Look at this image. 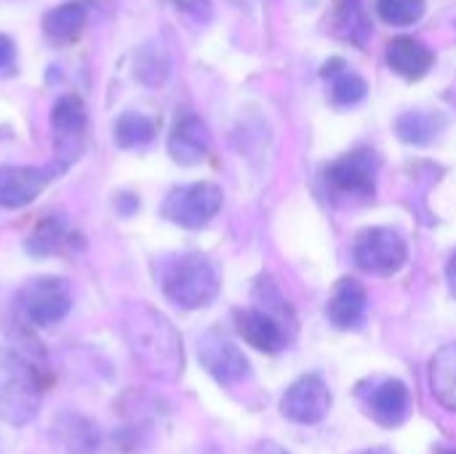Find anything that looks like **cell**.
Listing matches in <instances>:
<instances>
[{"label":"cell","mask_w":456,"mask_h":454,"mask_svg":"<svg viewBox=\"0 0 456 454\" xmlns=\"http://www.w3.org/2000/svg\"><path fill=\"white\" fill-rule=\"evenodd\" d=\"M123 332L139 367L158 380H176L184 369V348L171 321L150 305L126 308Z\"/></svg>","instance_id":"obj_1"},{"label":"cell","mask_w":456,"mask_h":454,"mask_svg":"<svg viewBox=\"0 0 456 454\" xmlns=\"http://www.w3.org/2000/svg\"><path fill=\"white\" fill-rule=\"evenodd\" d=\"M160 289L168 302L184 310L206 308L219 294V276L216 268L198 252L176 254L163 262L160 270Z\"/></svg>","instance_id":"obj_2"},{"label":"cell","mask_w":456,"mask_h":454,"mask_svg":"<svg viewBox=\"0 0 456 454\" xmlns=\"http://www.w3.org/2000/svg\"><path fill=\"white\" fill-rule=\"evenodd\" d=\"M40 409V383L32 367L13 351L0 348V420L27 425Z\"/></svg>","instance_id":"obj_3"},{"label":"cell","mask_w":456,"mask_h":454,"mask_svg":"<svg viewBox=\"0 0 456 454\" xmlns=\"http://www.w3.org/2000/svg\"><path fill=\"white\" fill-rule=\"evenodd\" d=\"M379 155L369 147H358L326 169V185L334 198L342 201H369L377 193Z\"/></svg>","instance_id":"obj_4"},{"label":"cell","mask_w":456,"mask_h":454,"mask_svg":"<svg viewBox=\"0 0 456 454\" xmlns=\"http://www.w3.org/2000/svg\"><path fill=\"white\" fill-rule=\"evenodd\" d=\"M222 209V190L214 182H192V185H179L174 187L163 206L160 214L187 230L206 227Z\"/></svg>","instance_id":"obj_5"},{"label":"cell","mask_w":456,"mask_h":454,"mask_svg":"<svg viewBox=\"0 0 456 454\" xmlns=\"http://www.w3.org/2000/svg\"><path fill=\"white\" fill-rule=\"evenodd\" d=\"M353 257H355V265L361 270L387 278V276H395L406 265L409 249H406V241L398 230L366 227L355 235Z\"/></svg>","instance_id":"obj_6"},{"label":"cell","mask_w":456,"mask_h":454,"mask_svg":"<svg viewBox=\"0 0 456 454\" xmlns=\"http://www.w3.org/2000/svg\"><path fill=\"white\" fill-rule=\"evenodd\" d=\"M16 302L27 321L37 326H53L69 313L72 292L69 284L59 276H37L19 289Z\"/></svg>","instance_id":"obj_7"},{"label":"cell","mask_w":456,"mask_h":454,"mask_svg":"<svg viewBox=\"0 0 456 454\" xmlns=\"http://www.w3.org/2000/svg\"><path fill=\"white\" fill-rule=\"evenodd\" d=\"M198 359H200L203 369L219 385H235V383L248 380V375H251V367H248V359L243 356V351L216 329L203 334V340L198 345Z\"/></svg>","instance_id":"obj_8"},{"label":"cell","mask_w":456,"mask_h":454,"mask_svg":"<svg viewBox=\"0 0 456 454\" xmlns=\"http://www.w3.org/2000/svg\"><path fill=\"white\" fill-rule=\"evenodd\" d=\"M331 409V391L323 383L321 375H305L299 377L281 399V412L291 423L299 425H315L321 423Z\"/></svg>","instance_id":"obj_9"},{"label":"cell","mask_w":456,"mask_h":454,"mask_svg":"<svg viewBox=\"0 0 456 454\" xmlns=\"http://www.w3.org/2000/svg\"><path fill=\"white\" fill-rule=\"evenodd\" d=\"M88 126V110L86 102L75 94H64L53 102L51 107V131L56 139V147L61 153H69V158L77 155L80 142L86 136Z\"/></svg>","instance_id":"obj_10"},{"label":"cell","mask_w":456,"mask_h":454,"mask_svg":"<svg viewBox=\"0 0 456 454\" xmlns=\"http://www.w3.org/2000/svg\"><path fill=\"white\" fill-rule=\"evenodd\" d=\"M208 150H211L208 126L192 112L179 115L168 134V155L179 166H198L200 161H206Z\"/></svg>","instance_id":"obj_11"},{"label":"cell","mask_w":456,"mask_h":454,"mask_svg":"<svg viewBox=\"0 0 456 454\" xmlns=\"http://www.w3.org/2000/svg\"><path fill=\"white\" fill-rule=\"evenodd\" d=\"M48 177L35 166H0V209L29 206L45 190Z\"/></svg>","instance_id":"obj_12"},{"label":"cell","mask_w":456,"mask_h":454,"mask_svg":"<svg viewBox=\"0 0 456 454\" xmlns=\"http://www.w3.org/2000/svg\"><path fill=\"white\" fill-rule=\"evenodd\" d=\"M366 308H369V294L363 284L355 278H342L331 289L326 316L337 329H358L366 318Z\"/></svg>","instance_id":"obj_13"},{"label":"cell","mask_w":456,"mask_h":454,"mask_svg":"<svg viewBox=\"0 0 456 454\" xmlns=\"http://www.w3.org/2000/svg\"><path fill=\"white\" fill-rule=\"evenodd\" d=\"M235 329L251 348H256L262 353H278L286 345L283 326L259 308L235 310Z\"/></svg>","instance_id":"obj_14"},{"label":"cell","mask_w":456,"mask_h":454,"mask_svg":"<svg viewBox=\"0 0 456 454\" xmlns=\"http://www.w3.org/2000/svg\"><path fill=\"white\" fill-rule=\"evenodd\" d=\"M366 407L379 425L398 428L409 417V388L401 380H382L366 396Z\"/></svg>","instance_id":"obj_15"},{"label":"cell","mask_w":456,"mask_h":454,"mask_svg":"<svg viewBox=\"0 0 456 454\" xmlns=\"http://www.w3.org/2000/svg\"><path fill=\"white\" fill-rule=\"evenodd\" d=\"M433 62L436 54L414 37H395L387 45V64L409 80H419L422 75H428Z\"/></svg>","instance_id":"obj_16"},{"label":"cell","mask_w":456,"mask_h":454,"mask_svg":"<svg viewBox=\"0 0 456 454\" xmlns=\"http://www.w3.org/2000/svg\"><path fill=\"white\" fill-rule=\"evenodd\" d=\"M86 5L77 0L53 5L43 16V32L51 43H72L86 27Z\"/></svg>","instance_id":"obj_17"},{"label":"cell","mask_w":456,"mask_h":454,"mask_svg":"<svg viewBox=\"0 0 456 454\" xmlns=\"http://www.w3.org/2000/svg\"><path fill=\"white\" fill-rule=\"evenodd\" d=\"M430 391L441 407L456 412V343L444 345L430 361Z\"/></svg>","instance_id":"obj_18"},{"label":"cell","mask_w":456,"mask_h":454,"mask_svg":"<svg viewBox=\"0 0 456 454\" xmlns=\"http://www.w3.org/2000/svg\"><path fill=\"white\" fill-rule=\"evenodd\" d=\"M323 78L331 88V99L342 107H353L366 99V80L353 72L345 62L334 59L323 67Z\"/></svg>","instance_id":"obj_19"},{"label":"cell","mask_w":456,"mask_h":454,"mask_svg":"<svg viewBox=\"0 0 456 454\" xmlns=\"http://www.w3.org/2000/svg\"><path fill=\"white\" fill-rule=\"evenodd\" d=\"M334 29L342 40L363 45L371 35V21L361 5V0H337L334 11Z\"/></svg>","instance_id":"obj_20"},{"label":"cell","mask_w":456,"mask_h":454,"mask_svg":"<svg viewBox=\"0 0 456 454\" xmlns=\"http://www.w3.org/2000/svg\"><path fill=\"white\" fill-rule=\"evenodd\" d=\"M444 126H446L444 115L425 112V110H414V112H403L398 118L395 131L409 144H430L444 131Z\"/></svg>","instance_id":"obj_21"},{"label":"cell","mask_w":456,"mask_h":454,"mask_svg":"<svg viewBox=\"0 0 456 454\" xmlns=\"http://www.w3.org/2000/svg\"><path fill=\"white\" fill-rule=\"evenodd\" d=\"M69 241V225L64 217H45L43 222L35 225V230L27 238V252L32 257H48L61 252V246Z\"/></svg>","instance_id":"obj_22"},{"label":"cell","mask_w":456,"mask_h":454,"mask_svg":"<svg viewBox=\"0 0 456 454\" xmlns=\"http://www.w3.org/2000/svg\"><path fill=\"white\" fill-rule=\"evenodd\" d=\"M155 139V123L144 112H123L115 120V142L123 150L144 147Z\"/></svg>","instance_id":"obj_23"},{"label":"cell","mask_w":456,"mask_h":454,"mask_svg":"<svg viewBox=\"0 0 456 454\" xmlns=\"http://www.w3.org/2000/svg\"><path fill=\"white\" fill-rule=\"evenodd\" d=\"M377 13L393 27H411L425 16V0H377Z\"/></svg>","instance_id":"obj_24"},{"label":"cell","mask_w":456,"mask_h":454,"mask_svg":"<svg viewBox=\"0 0 456 454\" xmlns=\"http://www.w3.org/2000/svg\"><path fill=\"white\" fill-rule=\"evenodd\" d=\"M136 78L147 86H160L168 72H171V59L160 51L152 54V48H147V56H136V67H134Z\"/></svg>","instance_id":"obj_25"},{"label":"cell","mask_w":456,"mask_h":454,"mask_svg":"<svg viewBox=\"0 0 456 454\" xmlns=\"http://www.w3.org/2000/svg\"><path fill=\"white\" fill-rule=\"evenodd\" d=\"M174 3L184 16L195 19V21H208L214 13V3L211 0H168Z\"/></svg>","instance_id":"obj_26"},{"label":"cell","mask_w":456,"mask_h":454,"mask_svg":"<svg viewBox=\"0 0 456 454\" xmlns=\"http://www.w3.org/2000/svg\"><path fill=\"white\" fill-rule=\"evenodd\" d=\"M16 43L0 32V75H11L16 70Z\"/></svg>","instance_id":"obj_27"},{"label":"cell","mask_w":456,"mask_h":454,"mask_svg":"<svg viewBox=\"0 0 456 454\" xmlns=\"http://www.w3.org/2000/svg\"><path fill=\"white\" fill-rule=\"evenodd\" d=\"M254 454H289L281 444H275V442H262L259 447H256V452Z\"/></svg>","instance_id":"obj_28"},{"label":"cell","mask_w":456,"mask_h":454,"mask_svg":"<svg viewBox=\"0 0 456 454\" xmlns=\"http://www.w3.org/2000/svg\"><path fill=\"white\" fill-rule=\"evenodd\" d=\"M446 276H449V281H452V286H456V252L452 254V260H449V265H446Z\"/></svg>","instance_id":"obj_29"},{"label":"cell","mask_w":456,"mask_h":454,"mask_svg":"<svg viewBox=\"0 0 456 454\" xmlns=\"http://www.w3.org/2000/svg\"><path fill=\"white\" fill-rule=\"evenodd\" d=\"M363 454H393L390 450H369V452H363Z\"/></svg>","instance_id":"obj_30"},{"label":"cell","mask_w":456,"mask_h":454,"mask_svg":"<svg viewBox=\"0 0 456 454\" xmlns=\"http://www.w3.org/2000/svg\"><path fill=\"white\" fill-rule=\"evenodd\" d=\"M438 454H456V447H449V450H441Z\"/></svg>","instance_id":"obj_31"}]
</instances>
